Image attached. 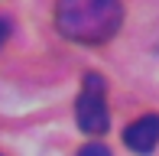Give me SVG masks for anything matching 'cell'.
<instances>
[{"mask_svg": "<svg viewBox=\"0 0 159 156\" xmlns=\"http://www.w3.org/2000/svg\"><path fill=\"white\" fill-rule=\"evenodd\" d=\"M124 7L120 0H59L55 3V26L71 42H107L120 30Z\"/></svg>", "mask_w": 159, "mask_h": 156, "instance_id": "cell-1", "label": "cell"}, {"mask_svg": "<svg viewBox=\"0 0 159 156\" xmlns=\"http://www.w3.org/2000/svg\"><path fill=\"white\" fill-rule=\"evenodd\" d=\"M75 117H78V127L84 133H104L107 130L111 114H107V104H104V78L101 75H84L81 94L75 101Z\"/></svg>", "mask_w": 159, "mask_h": 156, "instance_id": "cell-2", "label": "cell"}, {"mask_svg": "<svg viewBox=\"0 0 159 156\" xmlns=\"http://www.w3.org/2000/svg\"><path fill=\"white\" fill-rule=\"evenodd\" d=\"M124 143L133 153H153L159 143V114H143L124 130Z\"/></svg>", "mask_w": 159, "mask_h": 156, "instance_id": "cell-3", "label": "cell"}, {"mask_svg": "<svg viewBox=\"0 0 159 156\" xmlns=\"http://www.w3.org/2000/svg\"><path fill=\"white\" fill-rule=\"evenodd\" d=\"M78 156H111V150H107L104 143H88L78 150Z\"/></svg>", "mask_w": 159, "mask_h": 156, "instance_id": "cell-4", "label": "cell"}, {"mask_svg": "<svg viewBox=\"0 0 159 156\" xmlns=\"http://www.w3.org/2000/svg\"><path fill=\"white\" fill-rule=\"evenodd\" d=\"M10 36V20L7 16H0V46H3V39Z\"/></svg>", "mask_w": 159, "mask_h": 156, "instance_id": "cell-5", "label": "cell"}, {"mask_svg": "<svg viewBox=\"0 0 159 156\" xmlns=\"http://www.w3.org/2000/svg\"><path fill=\"white\" fill-rule=\"evenodd\" d=\"M0 156H3V153H0Z\"/></svg>", "mask_w": 159, "mask_h": 156, "instance_id": "cell-6", "label": "cell"}]
</instances>
